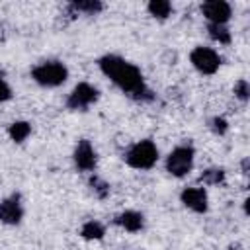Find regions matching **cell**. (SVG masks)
Wrapping results in <instances>:
<instances>
[{
    "label": "cell",
    "instance_id": "6da1fadb",
    "mask_svg": "<svg viewBox=\"0 0 250 250\" xmlns=\"http://www.w3.org/2000/svg\"><path fill=\"white\" fill-rule=\"evenodd\" d=\"M100 66L102 70L125 92H129L133 98L137 100H150V92L145 88V82H143V76L139 72L137 66L125 62L123 59L119 57H113V55H107L100 61Z\"/></svg>",
    "mask_w": 250,
    "mask_h": 250
},
{
    "label": "cell",
    "instance_id": "7a4b0ae2",
    "mask_svg": "<svg viewBox=\"0 0 250 250\" xmlns=\"http://www.w3.org/2000/svg\"><path fill=\"white\" fill-rule=\"evenodd\" d=\"M156 146L152 141H141L127 152V164L133 168H150L156 162Z\"/></svg>",
    "mask_w": 250,
    "mask_h": 250
},
{
    "label": "cell",
    "instance_id": "3957f363",
    "mask_svg": "<svg viewBox=\"0 0 250 250\" xmlns=\"http://www.w3.org/2000/svg\"><path fill=\"white\" fill-rule=\"evenodd\" d=\"M33 78L43 86H59L66 80V68L61 62H45L33 70Z\"/></svg>",
    "mask_w": 250,
    "mask_h": 250
},
{
    "label": "cell",
    "instance_id": "277c9868",
    "mask_svg": "<svg viewBox=\"0 0 250 250\" xmlns=\"http://www.w3.org/2000/svg\"><path fill=\"white\" fill-rule=\"evenodd\" d=\"M191 164H193V150H191V146H178L176 150L170 152L166 168L174 176H184V174L189 172Z\"/></svg>",
    "mask_w": 250,
    "mask_h": 250
},
{
    "label": "cell",
    "instance_id": "5b68a950",
    "mask_svg": "<svg viewBox=\"0 0 250 250\" xmlns=\"http://www.w3.org/2000/svg\"><path fill=\"white\" fill-rule=\"evenodd\" d=\"M189 59H191L193 66H195L199 72H203V74H213V72L219 68V64H221L219 55H217L213 49H207V47H197V49H193Z\"/></svg>",
    "mask_w": 250,
    "mask_h": 250
},
{
    "label": "cell",
    "instance_id": "8992f818",
    "mask_svg": "<svg viewBox=\"0 0 250 250\" xmlns=\"http://www.w3.org/2000/svg\"><path fill=\"white\" fill-rule=\"evenodd\" d=\"M96 98H98V90L96 88H92L90 84H78L72 90V94L68 96L66 104H68L70 109H84L92 102H96Z\"/></svg>",
    "mask_w": 250,
    "mask_h": 250
},
{
    "label": "cell",
    "instance_id": "52a82bcc",
    "mask_svg": "<svg viewBox=\"0 0 250 250\" xmlns=\"http://www.w3.org/2000/svg\"><path fill=\"white\" fill-rule=\"evenodd\" d=\"M201 12L207 20H211V23H225L230 18V6L223 0H211L205 2L201 6Z\"/></svg>",
    "mask_w": 250,
    "mask_h": 250
},
{
    "label": "cell",
    "instance_id": "ba28073f",
    "mask_svg": "<svg viewBox=\"0 0 250 250\" xmlns=\"http://www.w3.org/2000/svg\"><path fill=\"white\" fill-rule=\"evenodd\" d=\"M74 162L80 170H92L96 166V152L88 141H80L74 150Z\"/></svg>",
    "mask_w": 250,
    "mask_h": 250
},
{
    "label": "cell",
    "instance_id": "9c48e42d",
    "mask_svg": "<svg viewBox=\"0 0 250 250\" xmlns=\"http://www.w3.org/2000/svg\"><path fill=\"white\" fill-rule=\"evenodd\" d=\"M182 203L197 213H203L207 209V195L201 188H188L182 193Z\"/></svg>",
    "mask_w": 250,
    "mask_h": 250
},
{
    "label": "cell",
    "instance_id": "30bf717a",
    "mask_svg": "<svg viewBox=\"0 0 250 250\" xmlns=\"http://www.w3.org/2000/svg\"><path fill=\"white\" fill-rule=\"evenodd\" d=\"M21 219V207L18 203V197L6 199L0 203V221L8 225H16Z\"/></svg>",
    "mask_w": 250,
    "mask_h": 250
},
{
    "label": "cell",
    "instance_id": "8fae6325",
    "mask_svg": "<svg viewBox=\"0 0 250 250\" xmlns=\"http://www.w3.org/2000/svg\"><path fill=\"white\" fill-rule=\"evenodd\" d=\"M115 223L121 225L123 229H127V230H131V232H137V230L143 229V215L137 213V211H125L115 219Z\"/></svg>",
    "mask_w": 250,
    "mask_h": 250
},
{
    "label": "cell",
    "instance_id": "7c38bea8",
    "mask_svg": "<svg viewBox=\"0 0 250 250\" xmlns=\"http://www.w3.org/2000/svg\"><path fill=\"white\" fill-rule=\"evenodd\" d=\"M29 133H31V127H29V123H25V121H16V123L10 125V137H12L16 143L25 141Z\"/></svg>",
    "mask_w": 250,
    "mask_h": 250
},
{
    "label": "cell",
    "instance_id": "4fadbf2b",
    "mask_svg": "<svg viewBox=\"0 0 250 250\" xmlns=\"http://www.w3.org/2000/svg\"><path fill=\"white\" fill-rule=\"evenodd\" d=\"M170 10H172V6H170V2H166V0H152V2L148 4V12H150L152 16H156V18H166V16L170 14Z\"/></svg>",
    "mask_w": 250,
    "mask_h": 250
},
{
    "label": "cell",
    "instance_id": "5bb4252c",
    "mask_svg": "<svg viewBox=\"0 0 250 250\" xmlns=\"http://www.w3.org/2000/svg\"><path fill=\"white\" fill-rule=\"evenodd\" d=\"M209 35L219 43H229L230 41V33L223 23H211L209 25Z\"/></svg>",
    "mask_w": 250,
    "mask_h": 250
},
{
    "label": "cell",
    "instance_id": "9a60e30c",
    "mask_svg": "<svg viewBox=\"0 0 250 250\" xmlns=\"http://www.w3.org/2000/svg\"><path fill=\"white\" fill-rule=\"evenodd\" d=\"M223 178H225V172H223V170H219V168H209V170H205V172L199 176V182L209 184V186H215V184L223 182Z\"/></svg>",
    "mask_w": 250,
    "mask_h": 250
},
{
    "label": "cell",
    "instance_id": "2e32d148",
    "mask_svg": "<svg viewBox=\"0 0 250 250\" xmlns=\"http://www.w3.org/2000/svg\"><path fill=\"white\" fill-rule=\"evenodd\" d=\"M82 236L84 238H102L104 236V227L100 225V223H96V221H90V223H86L84 227H82Z\"/></svg>",
    "mask_w": 250,
    "mask_h": 250
},
{
    "label": "cell",
    "instance_id": "e0dca14e",
    "mask_svg": "<svg viewBox=\"0 0 250 250\" xmlns=\"http://www.w3.org/2000/svg\"><path fill=\"white\" fill-rule=\"evenodd\" d=\"M70 10L72 12H88V14H96L102 10V4L100 2H94V0H82V2H74L70 4Z\"/></svg>",
    "mask_w": 250,
    "mask_h": 250
},
{
    "label": "cell",
    "instance_id": "ac0fdd59",
    "mask_svg": "<svg viewBox=\"0 0 250 250\" xmlns=\"http://www.w3.org/2000/svg\"><path fill=\"white\" fill-rule=\"evenodd\" d=\"M90 186H92V189L98 193V197H105V195L109 193V186H107L105 182L98 180V178H92V180H90Z\"/></svg>",
    "mask_w": 250,
    "mask_h": 250
},
{
    "label": "cell",
    "instance_id": "d6986e66",
    "mask_svg": "<svg viewBox=\"0 0 250 250\" xmlns=\"http://www.w3.org/2000/svg\"><path fill=\"white\" fill-rule=\"evenodd\" d=\"M234 94H236L240 100H246V98H248V82H246V80H238L236 86H234Z\"/></svg>",
    "mask_w": 250,
    "mask_h": 250
},
{
    "label": "cell",
    "instance_id": "ffe728a7",
    "mask_svg": "<svg viewBox=\"0 0 250 250\" xmlns=\"http://www.w3.org/2000/svg\"><path fill=\"white\" fill-rule=\"evenodd\" d=\"M213 131L219 133V135H223V133L227 131V121H225L223 117H215V119H213Z\"/></svg>",
    "mask_w": 250,
    "mask_h": 250
},
{
    "label": "cell",
    "instance_id": "44dd1931",
    "mask_svg": "<svg viewBox=\"0 0 250 250\" xmlns=\"http://www.w3.org/2000/svg\"><path fill=\"white\" fill-rule=\"evenodd\" d=\"M10 96H12V94H10V88H8V84L0 80V102H6Z\"/></svg>",
    "mask_w": 250,
    "mask_h": 250
}]
</instances>
